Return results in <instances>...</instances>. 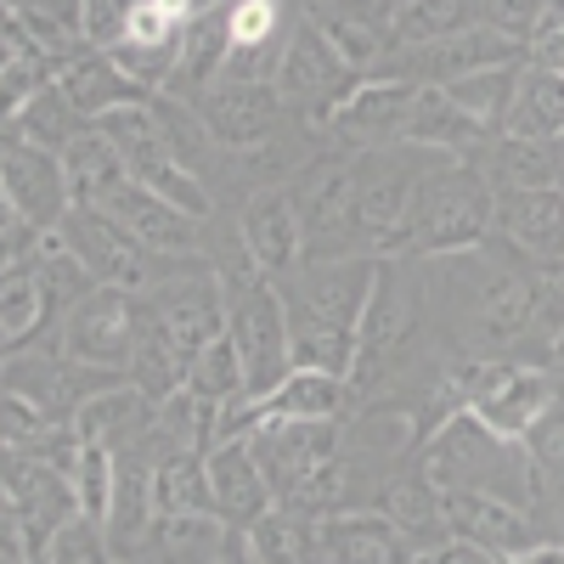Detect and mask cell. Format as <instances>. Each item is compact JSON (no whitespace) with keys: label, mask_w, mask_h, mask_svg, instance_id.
I'll return each instance as SVG.
<instances>
[{"label":"cell","mask_w":564,"mask_h":564,"mask_svg":"<svg viewBox=\"0 0 564 564\" xmlns=\"http://www.w3.org/2000/svg\"><path fill=\"white\" fill-rule=\"evenodd\" d=\"M423 468L435 475L441 491H486V497H508L520 502L525 513H542L547 491H542V475L525 452V441H508L475 412H452L441 430L423 441Z\"/></svg>","instance_id":"6da1fadb"},{"label":"cell","mask_w":564,"mask_h":564,"mask_svg":"<svg viewBox=\"0 0 564 564\" xmlns=\"http://www.w3.org/2000/svg\"><path fill=\"white\" fill-rule=\"evenodd\" d=\"M491 231H497V186L486 170H475L468 159H441L417 181L412 220H406L412 254H430V260L468 254L491 243Z\"/></svg>","instance_id":"7a4b0ae2"},{"label":"cell","mask_w":564,"mask_h":564,"mask_svg":"<svg viewBox=\"0 0 564 564\" xmlns=\"http://www.w3.org/2000/svg\"><path fill=\"white\" fill-rule=\"evenodd\" d=\"M446 384L463 412H475L486 430L508 441H525L536 430V417L558 401L553 367H531L513 356H457L446 367Z\"/></svg>","instance_id":"3957f363"},{"label":"cell","mask_w":564,"mask_h":564,"mask_svg":"<svg viewBox=\"0 0 564 564\" xmlns=\"http://www.w3.org/2000/svg\"><path fill=\"white\" fill-rule=\"evenodd\" d=\"M220 294H226V334L243 350V367H249V395L265 401L294 372V339H289L282 289L265 271H254L249 260H238L220 271Z\"/></svg>","instance_id":"277c9868"},{"label":"cell","mask_w":564,"mask_h":564,"mask_svg":"<svg viewBox=\"0 0 564 564\" xmlns=\"http://www.w3.org/2000/svg\"><path fill=\"white\" fill-rule=\"evenodd\" d=\"M457 339H463L468 356L531 350V339H542L536 334V260L525 265V254L513 243H508V254H486V282L468 294V305L457 316Z\"/></svg>","instance_id":"5b68a950"},{"label":"cell","mask_w":564,"mask_h":564,"mask_svg":"<svg viewBox=\"0 0 564 564\" xmlns=\"http://www.w3.org/2000/svg\"><path fill=\"white\" fill-rule=\"evenodd\" d=\"M289 193H294V209L305 220L311 254H350L361 243L356 238V198H361V164H356V153H322V159H311L289 181Z\"/></svg>","instance_id":"8992f818"},{"label":"cell","mask_w":564,"mask_h":564,"mask_svg":"<svg viewBox=\"0 0 564 564\" xmlns=\"http://www.w3.org/2000/svg\"><path fill=\"white\" fill-rule=\"evenodd\" d=\"M135 334H141V300L102 282L97 294H85V300L57 322V350H63L68 361H79V367L130 372Z\"/></svg>","instance_id":"52a82bcc"},{"label":"cell","mask_w":564,"mask_h":564,"mask_svg":"<svg viewBox=\"0 0 564 564\" xmlns=\"http://www.w3.org/2000/svg\"><path fill=\"white\" fill-rule=\"evenodd\" d=\"M361 79L345 68V57L327 45V34L316 23H300L289 29V40H282V63H276V97L311 113V124L327 130V119H334V108L350 97Z\"/></svg>","instance_id":"ba28073f"},{"label":"cell","mask_w":564,"mask_h":564,"mask_svg":"<svg viewBox=\"0 0 564 564\" xmlns=\"http://www.w3.org/2000/svg\"><path fill=\"white\" fill-rule=\"evenodd\" d=\"M417 334V282L406 271L401 254H384L379 260V276H372V294H367V311L356 322V339H361V361H356V395L367 390L372 367L384 356H401L406 339Z\"/></svg>","instance_id":"9c48e42d"},{"label":"cell","mask_w":564,"mask_h":564,"mask_svg":"<svg viewBox=\"0 0 564 564\" xmlns=\"http://www.w3.org/2000/svg\"><path fill=\"white\" fill-rule=\"evenodd\" d=\"M412 102H417V85L401 79V74H372L361 79L350 97L334 108L327 119V135L350 153H379V148H401L406 141V119H412Z\"/></svg>","instance_id":"30bf717a"},{"label":"cell","mask_w":564,"mask_h":564,"mask_svg":"<svg viewBox=\"0 0 564 564\" xmlns=\"http://www.w3.org/2000/svg\"><path fill=\"white\" fill-rule=\"evenodd\" d=\"M7 513H18L23 531L34 536V547L45 553V542L79 513L74 468H63L57 457L7 452Z\"/></svg>","instance_id":"8fae6325"},{"label":"cell","mask_w":564,"mask_h":564,"mask_svg":"<svg viewBox=\"0 0 564 564\" xmlns=\"http://www.w3.org/2000/svg\"><path fill=\"white\" fill-rule=\"evenodd\" d=\"M0 193H7V209L29 215L40 231H57L74 209V186L63 170V153H45L34 141L7 130V153H0Z\"/></svg>","instance_id":"7c38bea8"},{"label":"cell","mask_w":564,"mask_h":564,"mask_svg":"<svg viewBox=\"0 0 564 564\" xmlns=\"http://www.w3.org/2000/svg\"><path fill=\"white\" fill-rule=\"evenodd\" d=\"M198 113H204L220 153H254V148H265V141L282 135V113H289V102L276 97V85L220 79L198 102Z\"/></svg>","instance_id":"4fadbf2b"},{"label":"cell","mask_w":564,"mask_h":564,"mask_svg":"<svg viewBox=\"0 0 564 564\" xmlns=\"http://www.w3.org/2000/svg\"><path fill=\"white\" fill-rule=\"evenodd\" d=\"M238 243H243V260L265 276H289V271L305 265L311 243H305V220L294 209L289 186H260V193L243 204Z\"/></svg>","instance_id":"5bb4252c"},{"label":"cell","mask_w":564,"mask_h":564,"mask_svg":"<svg viewBox=\"0 0 564 564\" xmlns=\"http://www.w3.org/2000/svg\"><path fill=\"white\" fill-rule=\"evenodd\" d=\"M446 531L468 547L491 553L497 564L520 558L542 542L536 513H525L520 502L508 497H486V491H446Z\"/></svg>","instance_id":"9a60e30c"},{"label":"cell","mask_w":564,"mask_h":564,"mask_svg":"<svg viewBox=\"0 0 564 564\" xmlns=\"http://www.w3.org/2000/svg\"><path fill=\"white\" fill-rule=\"evenodd\" d=\"M316 536V564H412L417 547L412 536L379 508H339L311 520Z\"/></svg>","instance_id":"2e32d148"},{"label":"cell","mask_w":564,"mask_h":564,"mask_svg":"<svg viewBox=\"0 0 564 564\" xmlns=\"http://www.w3.org/2000/svg\"><path fill=\"white\" fill-rule=\"evenodd\" d=\"M406 63L395 68L401 79L412 85H452L463 74H480V68H508V63H525V45L497 34L491 23H468L463 34L452 40H435V45H412V52H401Z\"/></svg>","instance_id":"e0dca14e"},{"label":"cell","mask_w":564,"mask_h":564,"mask_svg":"<svg viewBox=\"0 0 564 564\" xmlns=\"http://www.w3.org/2000/svg\"><path fill=\"white\" fill-rule=\"evenodd\" d=\"M311 23L327 34V45L345 57V68H350L356 79L384 74V63H390V52H395V12L384 7V0H379V7L327 0V7H316Z\"/></svg>","instance_id":"ac0fdd59"},{"label":"cell","mask_w":564,"mask_h":564,"mask_svg":"<svg viewBox=\"0 0 564 564\" xmlns=\"http://www.w3.org/2000/svg\"><path fill=\"white\" fill-rule=\"evenodd\" d=\"M209 463V497H215V513L231 525V531H254L265 513L276 508L265 475H260V457L249 441H220L204 452Z\"/></svg>","instance_id":"d6986e66"},{"label":"cell","mask_w":564,"mask_h":564,"mask_svg":"<svg viewBox=\"0 0 564 564\" xmlns=\"http://www.w3.org/2000/svg\"><path fill=\"white\" fill-rule=\"evenodd\" d=\"M102 209L130 231L135 243H148L159 254H204V220L164 204L159 193H148V186H135V181H124Z\"/></svg>","instance_id":"ffe728a7"},{"label":"cell","mask_w":564,"mask_h":564,"mask_svg":"<svg viewBox=\"0 0 564 564\" xmlns=\"http://www.w3.org/2000/svg\"><path fill=\"white\" fill-rule=\"evenodd\" d=\"M153 423H159V401L153 395H141L130 379L102 390V395H90L79 412H74V435L85 446H108V452H141L153 441Z\"/></svg>","instance_id":"44dd1931"},{"label":"cell","mask_w":564,"mask_h":564,"mask_svg":"<svg viewBox=\"0 0 564 564\" xmlns=\"http://www.w3.org/2000/svg\"><path fill=\"white\" fill-rule=\"evenodd\" d=\"M372 508L390 513V520L412 536L417 553H430V547L452 542V531H446V491L435 486L430 468H423V457H417L412 468H395V475H390L379 491H372Z\"/></svg>","instance_id":"7402d4cb"},{"label":"cell","mask_w":564,"mask_h":564,"mask_svg":"<svg viewBox=\"0 0 564 564\" xmlns=\"http://www.w3.org/2000/svg\"><path fill=\"white\" fill-rule=\"evenodd\" d=\"M497 238L525 260H564V186L497 193Z\"/></svg>","instance_id":"603a6c76"},{"label":"cell","mask_w":564,"mask_h":564,"mask_svg":"<svg viewBox=\"0 0 564 564\" xmlns=\"http://www.w3.org/2000/svg\"><path fill=\"white\" fill-rule=\"evenodd\" d=\"M491 130L463 113L441 85H417V102H412V119H406V148H423V153H441V159H468L475 148H486Z\"/></svg>","instance_id":"cb8c5ba5"},{"label":"cell","mask_w":564,"mask_h":564,"mask_svg":"<svg viewBox=\"0 0 564 564\" xmlns=\"http://www.w3.org/2000/svg\"><path fill=\"white\" fill-rule=\"evenodd\" d=\"M57 85L68 90V102L97 124L102 113H113V108H124V102H141V97H153V90H141L130 74H119V63L102 52V45H79V52L57 68Z\"/></svg>","instance_id":"d4e9b609"},{"label":"cell","mask_w":564,"mask_h":564,"mask_svg":"<svg viewBox=\"0 0 564 564\" xmlns=\"http://www.w3.org/2000/svg\"><path fill=\"white\" fill-rule=\"evenodd\" d=\"M356 384L345 372H311V367H294L260 406L265 417H316V423H339L350 406H356Z\"/></svg>","instance_id":"484cf974"},{"label":"cell","mask_w":564,"mask_h":564,"mask_svg":"<svg viewBox=\"0 0 564 564\" xmlns=\"http://www.w3.org/2000/svg\"><path fill=\"white\" fill-rule=\"evenodd\" d=\"M502 135H520V141H564V74L525 63Z\"/></svg>","instance_id":"4316f807"},{"label":"cell","mask_w":564,"mask_h":564,"mask_svg":"<svg viewBox=\"0 0 564 564\" xmlns=\"http://www.w3.org/2000/svg\"><path fill=\"white\" fill-rule=\"evenodd\" d=\"M63 170H68V186H74V204H85V209H102L119 186L130 181V170H124V153L113 148V141L90 124L74 148L63 153Z\"/></svg>","instance_id":"83f0119b"},{"label":"cell","mask_w":564,"mask_h":564,"mask_svg":"<svg viewBox=\"0 0 564 564\" xmlns=\"http://www.w3.org/2000/svg\"><path fill=\"white\" fill-rule=\"evenodd\" d=\"M7 130H12V135H23V141H34V148H45V153H68L74 141L90 130V119L68 102V90L52 79V85H40L34 97L7 119Z\"/></svg>","instance_id":"f1b7e54d"},{"label":"cell","mask_w":564,"mask_h":564,"mask_svg":"<svg viewBox=\"0 0 564 564\" xmlns=\"http://www.w3.org/2000/svg\"><path fill=\"white\" fill-rule=\"evenodd\" d=\"M231 525L220 513H170V520L153 525L148 536V564H215V553L226 547Z\"/></svg>","instance_id":"f546056e"},{"label":"cell","mask_w":564,"mask_h":564,"mask_svg":"<svg viewBox=\"0 0 564 564\" xmlns=\"http://www.w3.org/2000/svg\"><path fill=\"white\" fill-rule=\"evenodd\" d=\"M491 186L497 193H542L558 186L564 164H558V141H520V135H497L491 148Z\"/></svg>","instance_id":"4dcf8cb0"},{"label":"cell","mask_w":564,"mask_h":564,"mask_svg":"<svg viewBox=\"0 0 564 564\" xmlns=\"http://www.w3.org/2000/svg\"><path fill=\"white\" fill-rule=\"evenodd\" d=\"M45 322H52V294H45L34 260L29 265H7V289H0V334H7V356L40 345Z\"/></svg>","instance_id":"1f68e13d"},{"label":"cell","mask_w":564,"mask_h":564,"mask_svg":"<svg viewBox=\"0 0 564 564\" xmlns=\"http://www.w3.org/2000/svg\"><path fill=\"white\" fill-rule=\"evenodd\" d=\"M153 508L159 520H170V513H215L204 452H170L153 463Z\"/></svg>","instance_id":"d6a6232c"},{"label":"cell","mask_w":564,"mask_h":564,"mask_svg":"<svg viewBox=\"0 0 564 564\" xmlns=\"http://www.w3.org/2000/svg\"><path fill=\"white\" fill-rule=\"evenodd\" d=\"M520 68L525 63H508V68H480V74H463L452 85H441L446 97L463 108V113H475L491 135L508 124V108H513V90H520Z\"/></svg>","instance_id":"836d02e7"},{"label":"cell","mask_w":564,"mask_h":564,"mask_svg":"<svg viewBox=\"0 0 564 564\" xmlns=\"http://www.w3.org/2000/svg\"><path fill=\"white\" fill-rule=\"evenodd\" d=\"M468 23H480V0H406L395 12V45L412 52V45H435L463 34Z\"/></svg>","instance_id":"e575fe53"},{"label":"cell","mask_w":564,"mask_h":564,"mask_svg":"<svg viewBox=\"0 0 564 564\" xmlns=\"http://www.w3.org/2000/svg\"><path fill=\"white\" fill-rule=\"evenodd\" d=\"M186 390L226 406V401H238L249 395V367H243V350L231 345V334H220L215 345H204L193 356V367H186Z\"/></svg>","instance_id":"d590c367"},{"label":"cell","mask_w":564,"mask_h":564,"mask_svg":"<svg viewBox=\"0 0 564 564\" xmlns=\"http://www.w3.org/2000/svg\"><path fill=\"white\" fill-rule=\"evenodd\" d=\"M226 40L231 52H276L282 40V18H289V0H226Z\"/></svg>","instance_id":"8d00e7d4"},{"label":"cell","mask_w":564,"mask_h":564,"mask_svg":"<svg viewBox=\"0 0 564 564\" xmlns=\"http://www.w3.org/2000/svg\"><path fill=\"white\" fill-rule=\"evenodd\" d=\"M254 542V558L260 564H316V536H311V520L294 508H271L265 520L249 531Z\"/></svg>","instance_id":"74e56055"},{"label":"cell","mask_w":564,"mask_h":564,"mask_svg":"<svg viewBox=\"0 0 564 564\" xmlns=\"http://www.w3.org/2000/svg\"><path fill=\"white\" fill-rule=\"evenodd\" d=\"M113 486H119V452L79 441V452H74V491H79V513H85V520H108Z\"/></svg>","instance_id":"f35d334b"},{"label":"cell","mask_w":564,"mask_h":564,"mask_svg":"<svg viewBox=\"0 0 564 564\" xmlns=\"http://www.w3.org/2000/svg\"><path fill=\"white\" fill-rule=\"evenodd\" d=\"M45 564H119V553H113L102 520H85V513H74V520H68L52 542H45Z\"/></svg>","instance_id":"ab89813d"},{"label":"cell","mask_w":564,"mask_h":564,"mask_svg":"<svg viewBox=\"0 0 564 564\" xmlns=\"http://www.w3.org/2000/svg\"><path fill=\"white\" fill-rule=\"evenodd\" d=\"M525 452H531L536 475H542V491L558 497L564 491V395L536 417V430L525 435Z\"/></svg>","instance_id":"60d3db41"},{"label":"cell","mask_w":564,"mask_h":564,"mask_svg":"<svg viewBox=\"0 0 564 564\" xmlns=\"http://www.w3.org/2000/svg\"><path fill=\"white\" fill-rule=\"evenodd\" d=\"M547 12H553V0H480V23H491L497 34L520 40V45L547 23Z\"/></svg>","instance_id":"b9f144b4"},{"label":"cell","mask_w":564,"mask_h":564,"mask_svg":"<svg viewBox=\"0 0 564 564\" xmlns=\"http://www.w3.org/2000/svg\"><path fill=\"white\" fill-rule=\"evenodd\" d=\"M130 7L135 0H85V12H79V29L90 45H119L124 40V23H130Z\"/></svg>","instance_id":"7bdbcfd3"},{"label":"cell","mask_w":564,"mask_h":564,"mask_svg":"<svg viewBox=\"0 0 564 564\" xmlns=\"http://www.w3.org/2000/svg\"><path fill=\"white\" fill-rule=\"evenodd\" d=\"M412 564H497L491 553H480V547H468V542H441V547H430V553H417Z\"/></svg>","instance_id":"ee69618b"},{"label":"cell","mask_w":564,"mask_h":564,"mask_svg":"<svg viewBox=\"0 0 564 564\" xmlns=\"http://www.w3.org/2000/svg\"><path fill=\"white\" fill-rule=\"evenodd\" d=\"M215 564H254V542H249V531H231L226 547L215 553Z\"/></svg>","instance_id":"f6af8a7d"},{"label":"cell","mask_w":564,"mask_h":564,"mask_svg":"<svg viewBox=\"0 0 564 564\" xmlns=\"http://www.w3.org/2000/svg\"><path fill=\"white\" fill-rule=\"evenodd\" d=\"M508 564H564V542H536L531 553H520V558H508Z\"/></svg>","instance_id":"bcb514c9"},{"label":"cell","mask_w":564,"mask_h":564,"mask_svg":"<svg viewBox=\"0 0 564 564\" xmlns=\"http://www.w3.org/2000/svg\"><path fill=\"white\" fill-rule=\"evenodd\" d=\"M553 502H558V525H564V491H558V497H553Z\"/></svg>","instance_id":"7dc6e473"},{"label":"cell","mask_w":564,"mask_h":564,"mask_svg":"<svg viewBox=\"0 0 564 564\" xmlns=\"http://www.w3.org/2000/svg\"><path fill=\"white\" fill-rule=\"evenodd\" d=\"M553 356H558V361H564V334H558V345H553Z\"/></svg>","instance_id":"c3c4849f"},{"label":"cell","mask_w":564,"mask_h":564,"mask_svg":"<svg viewBox=\"0 0 564 564\" xmlns=\"http://www.w3.org/2000/svg\"><path fill=\"white\" fill-rule=\"evenodd\" d=\"M384 7H390V12H401V7H406V0H384Z\"/></svg>","instance_id":"681fc988"},{"label":"cell","mask_w":564,"mask_h":564,"mask_svg":"<svg viewBox=\"0 0 564 564\" xmlns=\"http://www.w3.org/2000/svg\"><path fill=\"white\" fill-rule=\"evenodd\" d=\"M558 164H564V141H558ZM558 186H564V175H558Z\"/></svg>","instance_id":"f907efd6"},{"label":"cell","mask_w":564,"mask_h":564,"mask_svg":"<svg viewBox=\"0 0 564 564\" xmlns=\"http://www.w3.org/2000/svg\"><path fill=\"white\" fill-rule=\"evenodd\" d=\"M29 564H45V553H40V558H29Z\"/></svg>","instance_id":"816d5d0a"},{"label":"cell","mask_w":564,"mask_h":564,"mask_svg":"<svg viewBox=\"0 0 564 564\" xmlns=\"http://www.w3.org/2000/svg\"><path fill=\"white\" fill-rule=\"evenodd\" d=\"M316 7H327V0H316Z\"/></svg>","instance_id":"f5cc1de1"}]
</instances>
